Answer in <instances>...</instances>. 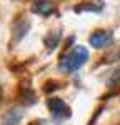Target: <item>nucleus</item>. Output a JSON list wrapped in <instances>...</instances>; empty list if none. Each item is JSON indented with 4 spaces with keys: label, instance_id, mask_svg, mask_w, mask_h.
Segmentation results:
<instances>
[{
    "label": "nucleus",
    "instance_id": "nucleus-10",
    "mask_svg": "<svg viewBox=\"0 0 120 125\" xmlns=\"http://www.w3.org/2000/svg\"><path fill=\"white\" fill-rule=\"evenodd\" d=\"M115 58H120V50L117 52V53H115Z\"/></svg>",
    "mask_w": 120,
    "mask_h": 125
},
{
    "label": "nucleus",
    "instance_id": "nucleus-8",
    "mask_svg": "<svg viewBox=\"0 0 120 125\" xmlns=\"http://www.w3.org/2000/svg\"><path fill=\"white\" fill-rule=\"evenodd\" d=\"M103 2H97V3H82L80 7H77V12H83V10H93V12H100L103 9Z\"/></svg>",
    "mask_w": 120,
    "mask_h": 125
},
{
    "label": "nucleus",
    "instance_id": "nucleus-3",
    "mask_svg": "<svg viewBox=\"0 0 120 125\" xmlns=\"http://www.w3.org/2000/svg\"><path fill=\"white\" fill-rule=\"evenodd\" d=\"M47 105H49L50 112H52V115L55 117V118H65V117L70 115V108L65 105V102L62 98L53 97V98H50L49 102H47Z\"/></svg>",
    "mask_w": 120,
    "mask_h": 125
},
{
    "label": "nucleus",
    "instance_id": "nucleus-5",
    "mask_svg": "<svg viewBox=\"0 0 120 125\" xmlns=\"http://www.w3.org/2000/svg\"><path fill=\"white\" fill-rule=\"evenodd\" d=\"M22 117H23L22 108H10L2 117V125H19Z\"/></svg>",
    "mask_w": 120,
    "mask_h": 125
},
{
    "label": "nucleus",
    "instance_id": "nucleus-7",
    "mask_svg": "<svg viewBox=\"0 0 120 125\" xmlns=\"http://www.w3.org/2000/svg\"><path fill=\"white\" fill-rule=\"evenodd\" d=\"M60 37H62L60 30H53L52 33H49V35H47V39H45V47L49 48V50H53V48L59 45Z\"/></svg>",
    "mask_w": 120,
    "mask_h": 125
},
{
    "label": "nucleus",
    "instance_id": "nucleus-2",
    "mask_svg": "<svg viewBox=\"0 0 120 125\" xmlns=\"http://www.w3.org/2000/svg\"><path fill=\"white\" fill-rule=\"evenodd\" d=\"M112 39H113V35H112L110 30H95L89 37V42L92 47L102 48V47H105V45H109L110 42H112Z\"/></svg>",
    "mask_w": 120,
    "mask_h": 125
},
{
    "label": "nucleus",
    "instance_id": "nucleus-9",
    "mask_svg": "<svg viewBox=\"0 0 120 125\" xmlns=\"http://www.w3.org/2000/svg\"><path fill=\"white\" fill-rule=\"evenodd\" d=\"M29 125H47V120H43V118H40V120H33L32 124Z\"/></svg>",
    "mask_w": 120,
    "mask_h": 125
},
{
    "label": "nucleus",
    "instance_id": "nucleus-6",
    "mask_svg": "<svg viewBox=\"0 0 120 125\" xmlns=\"http://www.w3.org/2000/svg\"><path fill=\"white\" fill-rule=\"evenodd\" d=\"M32 10L39 15H49L53 12V3L52 2H47V0H40V2H33L32 5Z\"/></svg>",
    "mask_w": 120,
    "mask_h": 125
},
{
    "label": "nucleus",
    "instance_id": "nucleus-1",
    "mask_svg": "<svg viewBox=\"0 0 120 125\" xmlns=\"http://www.w3.org/2000/svg\"><path fill=\"white\" fill-rule=\"evenodd\" d=\"M89 58V52L87 48L82 47V45H77L75 48H72L67 55H63L62 60H60L59 67L62 70H67V72H73V70H79Z\"/></svg>",
    "mask_w": 120,
    "mask_h": 125
},
{
    "label": "nucleus",
    "instance_id": "nucleus-4",
    "mask_svg": "<svg viewBox=\"0 0 120 125\" xmlns=\"http://www.w3.org/2000/svg\"><path fill=\"white\" fill-rule=\"evenodd\" d=\"M29 27H30V23L27 22V20H20V22H17V23L13 25V29H12V40H10V43H13V45L19 43L20 40L27 35Z\"/></svg>",
    "mask_w": 120,
    "mask_h": 125
}]
</instances>
